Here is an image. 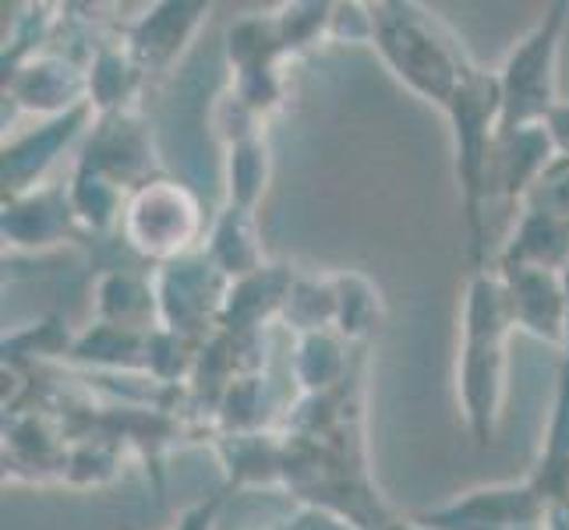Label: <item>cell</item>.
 <instances>
[{
  "mask_svg": "<svg viewBox=\"0 0 569 530\" xmlns=\"http://www.w3.org/2000/svg\"><path fill=\"white\" fill-rule=\"evenodd\" d=\"M216 457L223 463L227 488H272L283 484V431H233V436H216Z\"/></svg>",
  "mask_w": 569,
  "mask_h": 530,
  "instance_id": "2e32d148",
  "label": "cell"
},
{
  "mask_svg": "<svg viewBox=\"0 0 569 530\" xmlns=\"http://www.w3.org/2000/svg\"><path fill=\"white\" fill-rule=\"evenodd\" d=\"M156 304H160V326L206 343L220 332V311L227 301L230 280L212 266L209 254L199 248L181 254L167 266L152 269Z\"/></svg>",
  "mask_w": 569,
  "mask_h": 530,
  "instance_id": "8992f818",
  "label": "cell"
},
{
  "mask_svg": "<svg viewBox=\"0 0 569 530\" xmlns=\"http://www.w3.org/2000/svg\"><path fill=\"white\" fill-rule=\"evenodd\" d=\"M142 82H146V74L131 61L124 39L121 43H117V39H107V43L96 47L92 61H89V103L96 113L131 110Z\"/></svg>",
  "mask_w": 569,
  "mask_h": 530,
  "instance_id": "cb8c5ba5",
  "label": "cell"
},
{
  "mask_svg": "<svg viewBox=\"0 0 569 530\" xmlns=\"http://www.w3.org/2000/svg\"><path fill=\"white\" fill-rule=\"evenodd\" d=\"M496 266H531L548 272L569 269V220L541 209H520L513 230L499 248Z\"/></svg>",
  "mask_w": 569,
  "mask_h": 530,
  "instance_id": "e0dca14e",
  "label": "cell"
},
{
  "mask_svg": "<svg viewBox=\"0 0 569 530\" xmlns=\"http://www.w3.org/2000/svg\"><path fill=\"white\" fill-rule=\"evenodd\" d=\"M332 290H337V329L340 337L355 347L365 343L371 332L382 322V290L376 280H368L365 272L347 269V272H332Z\"/></svg>",
  "mask_w": 569,
  "mask_h": 530,
  "instance_id": "4316f807",
  "label": "cell"
},
{
  "mask_svg": "<svg viewBox=\"0 0 569 530\" xmlns=\"http://www.w3.org/2000/svg\"><path fill=\"white\" fill-rule=\"evenodd\" d=\"M206 212L194 194L178 177H152L128 194L121 238L124 244L152 266H167L181 254H191L206 244Z\"/></svg>",
  "mask_w": 569,
  "mask_h": 530,
  "instance_id": "5b68a950",
  "label": "cell"
},
{
  "mask_svg": "<svg viewBox=\"0 0 569 530\" xmlns=\"http://www.w3.org/2000/svg\"><path fill=\"white\" fill-rule=\"evenodd\" d=\"M556 160H559V149L552 142L548 124L499 131L496 156H492V202L502 199L509 206L523 209L527 194L535 191L541 173Z\"/></svg>",
  "mask_w": 569,
  "mask_h": 530,
  "instance_id": "9a60e30c",
  "label": "cell"
},
{
  "mask_svg": "<svg viewBox=\"0 0 569 530\" xmlns=\"http://www.w3.org/2000/svg\"><path fill=\"white\" fill-rule=\"evenodd\" d=\"M272 181V146L266 131L244 134V139L223 146V191L227 206L259 212L262 194Z\"/></svg>",
  "mask_w": 569,
  "mask_h": 530,
  "instance_id": "603a6c76",
  "label": "cell"
},
{
  "mask_svg": "<svg viewBox=\"0 0 569 530\" xmlns=\"http://www.w3.org/2000/svg\"><path fill=\"white\" fill-rule=\"evenodd\" d=\"M74 163L100 170L124 191H134L146 181H152V177H160L152 131L139 107L117 113H96V124L89 128L86 142L78 146Z\"/></svg>",
  "mask_w": 569,
  "mask_h": 530,
  "instance_id": "9c48e42d",
  "label": "cell"
},
{
  "mask_svg": "<svg viewBox=\"0 0 569 530\" xmlns=\"http://www.w3.org/2000/svg\"><path fill=\"white\" fill-rule=\"evenodd\" d=\"M202 251L209 254L212 266L220 269L230 283L269 262L266 251H262L259 216H254L251 209H238V206H227V202L220 212L212 216Z\"/></svg>",
  "mask_w": 569,
  "mask_h": 530,
  "instance_id": "d6986e66",
  "label": "cell"
},
{
  "mask_svg": "<svg viewBox=\"0 0 569 530\" xmlns=\"http://www.w3.org/2000/svg\"><path fill=\"white\" fill-rule=\"evenodd\" d=\"M298 283V269L290 262H266L262 269L233 280L220 311L223 332H266L283 322L290 290Z\"/></svg>",
  "mask_w": 569,
  "mask_h": 530,
  "instance_id": "5bb4252c",
  "label": "cell"
},
{
  "mask_svg": "<svg viewBox=\"0 0 569 530\" xmlns=\"http://www.w3.org/2000/svg\"><path fill=\"white\" fill-rule=\"evenodd\" d=\"M209 4L202 0H163L131 18L124 29V47L146 78L167 74L191 47V39L209 22Z\"/></svg>",
  "mask_w": 569,
  "mask_h": 530,
  "instance_id": "7c38bea8",
  "label": "cell"
},
{
  "mask_svg": "<svg viewBox=\"0 0 569 530\" xmlns=\"http://www.w3.org/2000/svg\"><path fill=\"white\" fill-rule=\"evenodd\" d=\"M272 407H277V400H272V386L266 379V371H254V376H238L223 389L212 414L220 436H233V431L272 428V414H277Z\"/></svg>",
  "mask_w": 569,
  "mask_h": 530,
  "instance_id": "484cf974",
  "label": "cell"
},
{
  "mask_svg": "<svg viewBox=\"0 0 569 530\" xmlns=\"http://www.w3.org/2000/svg\"><path fill=\"white\" fill-rule=\"evenodd\" d=\"M78 233L74 212L68 202V184L53 181L0 206V238L8 251L18 254H47L68 244Z\"/></svg>",
  "mask_w": 569,
  "mask_h": 530,
  "instance_id": "4fadbf2b",
  "label": "cell"
},
{
  "mask_svg": "<svg viewBox=\"0 0 569 530\" xmlns=\"http://www.w3.org/2000/svg\"><path fill=\"white\" fill-rule=\"evenodd\" d=\"M371 8V47L403 89L446 113L478 64L436 11L410 0H379Z\"/></svg>",
  "mask_w": 569,
  "mask_h": 530,
  "instance_id": "7a4b0ae2",
  "label": "cell"
},
{
  "mask_svg": "<svg viewBox=\"0 0 569 530\" xmlns=\"http://www.w3.org/2000/svg\"><path fill=\"white\" fill-rule=\"evenodd\" d=\"M376 530H428L418 517H389L386 523H379Z\"/></svg>",
  "mask_w": 569,
  "mask_h": 530,
  "instance_id": "d590c367",
  "label": "cell"
},
{
  "mask_svg": "<svg viewBox=\"0 0 569 530\" xmlns=\"http://www.w3.org/2000/svg\"><path fill=\"white\" fill-rule=\"evenodd\" d=\"M569 4H548L538 22L527 29L506 53L499 74L502 89V131L548 124L559 100V53Z\"/></svg>",
  "mask_w": 569,
  "mask_h": 530,
  "instance_id": "277c9868",
  "label": "cell"
},
{
  "mask_svg": "<svg viewBox=\"0 0 569 530\" xmlns=\"http://www.w3.org/2000/svg\"><path fill=\"white\" fill-rule=\"evenodd\" d=\"M68 202L74 212V223L89 238H110V233H121V220H124V206L128 194L117 181L103 177L100 170L71 163L68 173Z\"/></svg>",
  "mask_w": 569,
  "mask_h": 530,
  "instance_id": "7402d4cb",
  "label": "cell"
},
{
  "mask_svg": "<svg viewBox=\"0 0 569 530\" xmlns=\"http://www.w3.org/2000/svg\"><path fill=\"white\" fill-rule=\"evenodd\" d=\"M227 50V64L230 74H248V71H266V68H283L287 61V47L283 36L277 29V18L269 14H244L238 18L223 39Z\"/></svg>",
  "mask_w": 569,
  "mask_h": 530,
  "instance_id": "d4e9b609",
  "label": "cell"
},
{
  "mask_svg": "<svg viewBox=\"0 0 569 530\" xmlns=\"http://www.w3.org/2000/svg\"><path fill=\"white\" fill-rule=\"evenodd\" d=\"M523 209H541V212L569 220V160L566 156H559V160L541 173V181L527 194Z\"/></svg>",
  "mask_w": 569,
  "mask_h": 530,
  "instance_id": "1f68e13d",
  "label": "cell"
},
{
  "mask_svg": "<svg viewBox=\"0 0 569 530\" xmlns=\"http://www.w3.org/2000/svg\"><path fill=\"white\" fill-rule=\"evenodd\" d=\"M124 530H128V527H124Z\"/></svg>",
  "mask_w": 569,
  "mask_h": 530,
  "instance_id": "8d00e7d4",
  "label": "cell"
},
{
  "mask_svg": "<svg viewBox=\"0 0 569 530\" xmlns=\"http://www.w3.org/2000/svg\"><path fill=\"white\" fill-rule=\"evenodd\" d=\"M96 124L92 103L78 107L64 117H50V121H36V128L4 139L0 149V184H4V199H18L43 184H53L50 173L61 163V156L74 146L86 142L89 128Z\"/></svg>",
  "mask_w": 569,
  "mask_h": 530,
  "instance_id": "ba28073f",
  "label": "cell"
},
{
  "mask_svg": "<svg viewBox=\"0 0 569 530\" xmlns=\"http://www.w3.org/2000/svg\"><path fill=\"white\" fill-rule=\"evenodd\" d=\"M117 460H121V449L117 442L107 439H82L68 446V460L61 478L74 488H96V484H107L117 474Z\"/></svg>",
  "mask_w": 569,
  "mask_h": 530,
  "instance_id": "4dcf8cb0",
  "label": "cell"
},
{
  "mask_svg": "<svg viewBox=\"0 0 569 530\" xmlns=\"http://www.w3.org/2000/svg\"><path fill=\"white\" fill-rule=\"evenodd\" d=\"M509 319L517 332H527L548 347H569V283L566 272H548L531 266H496Z\"/></svg>",
  "mask_w": 569,
  "mask_h": 530,
  "instance_id": "8fae6325",
  "label": "cell"
},
{
  "mask_svg": "<svg viewBox=\"0 0 569 530\" xmlns=\"http://www.w3.org/2000/svg\"><path fill=\"white\" fill-rule=\"evenodd\" d=\"M277 530H358L355 523H347L343 517L329 513V509L319 506H301L298 513L287 517Z\"/></svg>",
  "mask_w": 569,
  "mask_h": 530,
  "instance_id": "836d02e7",
  "label": "cell"
},
{
  "mask_svg": "<svg viewBox=\"0 0 569 530\" xmlns=\"http://www.w3.org/2000/svg\"><path fill=\"white\" fill-rule=\"evenodd\" d=\"M0 82H4V100L14 110L32 113L36 121L64 117L89 103V64L64 50L36 53Z\"/></svg>",
  "mask_w": 569,
  "mask_h": 530,
  "instance_id": "30bf717a",
  "label": "cell"
},
{
  "mask_svg": "<svg viewBox=\"0 0 569 530\" xmlns=\"http://www.w3.org/2000/svg\"><path fill=\"white\" fill-rule=\"evenodd\" d=\"M460 353H457V400L463 421L478 449L496 442L506 407V371H509V319L506 290L496 269H475L463 290L460 311Z\"/></svg>",
  "mask_w": 569,
  "mask_h": 530,
  "instance_id": "6da1fadb",
  "label": "cell"
},
{
  "mask_svg": "<svg viewBox=\"0 0 569 530\" xmlns=\"http://www.w3.org/2000/svg\"><path fill=\"white\" fill-rule=\"evenodd\" d=\"M283 326L298 332H319L337 326V290H332V272L326 277H301L290 290V301L283 311Z\"/></svg>",
  "mask_w": 569,
  "mask_h": 530,
  "instance_id": "83f0119b",
  "label": "cell"
},
{
  "mask_svg": "<svg viewBox=\"0 0 569 530\" xmlns=\"http://www.w3.org/2000/svg\"><path fill=\"white\" fill-rule=\"evenodd\" d=\"M96 322L128 326V329H156L160 326V304H156L152 277L131 269H103L92 287Z\"/></svg>",
  "mask_w": 569,
  "mask_h": 530,
  "instance_id": "44dd1931",
  "label": "cell"
},
{
  "mask_svg": "<svg viewBox=\"0 0 569 530\" xmlns=\"http://www.w3.org/2000/svg\"><path fill=\"white\" fill-rule=\"evenodd\" d=\"M355 376V361H350V343L337 329L319 332H298L290 347V379L298 382L301 397H316L343 386Z\"/></svg>",
  "mask_w": 569,
  "mask_h": 530,
  "instance_id": "ffe728a7",
  "label": "cell"
},
{
  "mask_svg": "<svg viewBox=\"0 0 569 530\" xmlns=\"http://www.w3.org/2000/svg\"><path fill=\"white\" fill-rule=\"evenodd\" d=\"M548 131H552V142H556L559 156L569 160V100H562L552 110V117H548Z\"/></svg>",
  "mask_w": 569,
  "mask_h": 530,
  "instance_id": "e575fe53",
  "label": "cell"
},
{
  "mask_svg": "<svg viewBox=\"0 0 569 530\" xmlns=\"http://www.w3.org/2000/svg\"><path fill=\"white\" fill-rule=\"evenodd\" d=\"M446 121L453 131V163L460 181L463 220L470 230V254L485 251V212L492 206V156L502 131V89L499 74L475 68L467 82L446 107Z\"/></svg>",
  "mask_w": 569,
  "mask_h": 530,
  "instance_id": "3957f363",
  "label": "cell"
},
{
  "mask_svg": "<svg viewBox=\"0 0 569 530\" xmlns=\"http://www.w3.org/2000/svg\"><path fill=\"white\" fill-rule=\"evenodd\" d=\"M332 11H337V4H326V0L322 4L319 0H298V4H283V8L272 11L287 53L293 57V53H301L308 47L322 43V39H329Z\"/></svg>",
  "mask_w": 569,
  "mask_h": 530,
  "instance_id": "f1b7e54d",
  "label": "cell"
},
{
  "mask_svg": "<svg viewBox=\"0 0 569 530\" xmlns=\"http://www.w3.org/2000/svg\"><path fill=\"white\" fill-rule=\"evenodd\" d=\"M415 517L428 530H541L545 520H552V502L535 481H506L470 488Z\"/></svg>",
  "mask_w": 569,
  "mask_h": 530,
  "instance_id": "52a82bcc",
  "label": "cell"
},
{
  "mask_svg": "<svg viewBox=\"0 0 569 530\" xmlns=\"http://www.w3.org/2000/svg\"><path fill=\"white\" fill-rule=\"evenodd\" d=\"M149 332L128 329V326H110V322H92L89 329L74 332L68 361L86 364L92 371H107V376H146Z\"/></svg>",
  "mask_w": 569,
  "mask_h": 530,
  "instance_id": "ac0fdd59",
  "label": "cell"
},
{
  "mask_svg": "<svg viewBox=\"0 0 569 530\" xmlns=\"http://www.w3.org/2000/svg\"><path fill=\"white\" fill-rule=\"evenodd\" d=\"M230 496V488L223 484L220 492H212L199 502H191L184 513L178 517V523H173V530H216V517H220V509Z\"/></svg>",
  "mask_w": 569,
  "mask_h": 530,
  "instance_id": "d6a6232c",
  "label": "cell"
},
{
  "mask_svg": "<svg viewBox=\"0 0 569 530\" xmlns=\"http://www.w3.org/2000/svg\"><path fill=\"white\" fill-rule=\"evenodd\" d=\"M74 337L61 316H47L18 332H4V364H18L26 358H68Z\"/></svg>",
  "mask_w": 569,
  "mask_h": 530,
  "instance_id": "f546056e",
  "label": "cell"
}]
</instances>
